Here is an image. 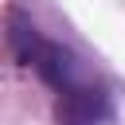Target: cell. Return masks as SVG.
<instances>
[{
  "label": "cell",
  "instance_id": "obj_1",
  "mask_svg": "<svg viewBox=\"0 0 125 125\" xmlns=\"http://www.w3.org/2000/svg\"><path fill=\"white\" fill-rule=\"evenodd\" d=\"M8 47L12 55L39 74V82L55 94V117L59 125H102L113 117L109 86L62 43L47 39L27 16L16 8L8 12Z\"/></svg>",
  "mask_w": 125,
  "mask_h": 125
}]
</instances>
